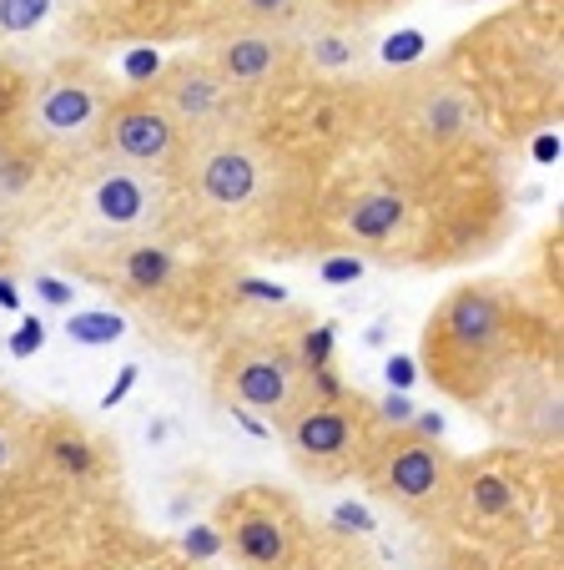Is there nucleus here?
<instances>
[{
    "label": "nucleus",
    "instance_id": "1",
    "mask_svg": "<svg viewBox=\"0 0 564 570\" xmlns=\"http://www.w3.org/2000/svg\"><path fill=\"white\" fill-rule=\"evenodd\" d=\"M479 157H408L384 151L363 177L318 193L313 253L358 263H468L499 243L504 187Z\"/></svg>",
    "mask_w": 564,
    "mask_h": 570
},
{
    "label": "nucleus",
    "instance_id": "2",
    "mask_svg": "<svg viewBox=\"0 0 564 570\" xmlns=\"http://www.w3.org/2000/svg\"><path fill=\"white\" fill-rule=\"evenodd\" d=\"M171 237L202 258H288L313 253L318 187L298 151L253 127L187 137L167 177Z\"/></svg>",
    "mask_w": 564,
    "mask_h": 570
},
{
    "label": "nucleus",
    "instance_id": "3",
    "mask_svg": "<svg viewBox=\"0 0 564 570\" xmlns=\"http://www.w3.org/2000/svg\"><path fill=\"white\" fill-rule=\"evenodd\" d=\"M504 137H530L560 117V0H520L474 26L444 56Z\"/></svg>",
    "mask_w": 564,
    "mask_h": 570
},
{
    "label": "nucleus",
    "instance_id": "4",
    "mask_svg": "<svg viewBox=\"0 0 564 570\" xmlns=\"http://www.w3.org/2000/svg\"><path fill=\"white\" fill-rule=\"evenodd\" d=\"M530 338L534 313H524L520 293L509 283L474 278L448 288L438 308L428 313L424 338H418V364L438 394L479 410L520 364L550 354V348H534Z\"/></svg>",
    "mask_w": 564,
    "mask_h": 570
},
{
    "label": "nucleus",
    "instance_id": "5",
    "mask_svg": "<svg viewBox=\"0 0 564 570\" xmlns=\"http://www.w3.org/2000/svg\"><path fill=\"white\" fill-rule=\"evenodd\" d=\"M66 268L81 273L86 283L107 288L121 308H137L147 318L167 323L177 334H197L217 313L207 263H192L171 233L147 237H91L61 253Z\"/></svg>",
    "mask_w": 564,
    "mask_h": 570
},
{
    "label": "nucleus",
    "instance_id": "6",
    "mask_svg": "<svg viewBox=\"0 0 564 570\" xmlns=\"http://www.w3.org/2000/svg\"><path fill=\"white\" fill-rule=\"evenodd\" d=\"M368 117L388 137V151H408V157H479L489 151V121H484L479 97L454 76L448 61L434 66H408V71L373 81L363 91Z\"/></svg>",
    "mask_w": 564,
    "mask_h": 570
},
{
    "label": "nucleus",
    "instance_id": "7",
    "mask_svg": "<svg viewBox=\"0 0 564 570\" xmlns=\"http://www.w3.org/2000/svg\"><path fill=\"white\" fill-rule=\"evenodd\" d=\"M111 97H117L111 76L97 61L66 51L56 61H46L41 71H31L11 141L31 161H41V167L56 161V167H71L76 173L97 151V131H101Z\"/></svg>",
    "mask_w": 564,
    "mask_h": 570
},
{
    "label": "nucleus",
    "instance_id": "8",
    "mask_svg": "<svg viewBox=\"0 0 564 570\" xmlns=\"http://www.w3.org/2000/svg\"><path fill=\"white\" fill-rule=\"evenodd\" d=\"M313 379L298 358V328H243L217 348L212 364V394L222 410L257 414V420L283 424L303 399H308Z\"/></svg>",
    "mask_w": 564,
    "mask_h": 570
},
{
    "label": "nucleus",
    "instance_id": "9",
    "mask_svg": "<svg viewBox=\"0 0 564 570\" xmlns=\"http://www.w3.org/2000/svg\"><path fill=\"white\" fill-rule=\"evenodd\" d=\"M458 454L438 440V420L424 424H378L358 460V480L384 505L404 510L408 520H444L448 484H454Z\"/></svg>",
    "mask_w": 564,
    "mask_h": 570
},
{
    "label": "nucleus",
    "instance_id": "10",
    "mask_svg": "<svg viewBox=\"0 0 564 570\" xmlns=\"http://www.w3.org/2000/svg\"><path fill=\"white\" fill-rule=\"evenodd\" d=\"M378 410L358 389H343L333 374H318L298 410L277 424L283 450L298 464L308 480L318 484H338L348 474H358V460L368 450L373 430H378Z\"/></svg>",
    "mask_w": 564,
    "mask_h": 570
},
{
    "label": "nucleus",
    "instance_id": "11",
    "mask_svg": "<svg viewBox=\"0 0 564 570\" xmlns=\"http://www.w3.org/2000/svg\"><path fill=\"white\" fill-rule=\"evenodd\" d=\"M217 540L243 570H308L318 535L288 490L247 484L217 505Z\"/></svg>",
    "mask_w": 564,
    "mask_h": 570
},
{
    "label": "nucleus",
    "instance_id": "12",
    "mask_svg": "<svg viewBox=\"0 0 564 570\" xmlns=\"http://www.w3.org/2000/svg\"><path fill=\"white\" fill-rule=\"evenodd\" d=\"M76 203H81L91 237H147L171 233V193L161 177L111 167V161H81L76 167Z\"/></svg>",
    "mask_w": 564,
    "mask_h": 570
},
{
    "label": "nucleus",
    "instance_id": "13",
    "mask_svg": "<svg viewBox=\"0 0 564 570\" xmlns=\"http://www.w3.org/2000/svg\"><path fill=\"white\" fill-rule=\"evenodd\" d=\"M147 91L157 97V107L177 121L181 137H207V131H227V127H253V117H257V101L237 97L222 76L207 66L202 51L167 61L147 81Z\"/></svg>",
    "mask_w": 564,
    "mask_h": 570
},
{
    "label": "nucleus",
    "instance_id": "14",
    "mask_svg": "<svg viewBox=\"0 0 564 570\" xmlns=\"http://www.w3.org/2000/svg\"><path fill=\"white\" fill-rule=\"evenodd\" d=\"M181 131L167 111L157 107L147 87H127L111 97L107 117H101L97 131V161H111V167H131V173H147L167 183L171 167H177V151H181Z\"/></svg>",
    "mask_w": 564,
    "mask_h": 570
},
{
    "label": "nucleus",
    "instance_id": "15",
    "mask_svg": "<svg viewBox=\"0 0 564 570\" xmlns=\"http://www.w3.org/2000/svg\"><path fill=\"white\" fill-rule=\"evenodd\" d=\"M438 525H454L474 540H499V546H509L524 530V490H520V474L509 470V460H504V454L458 460Z\"/></svg>",
    "mask_w": 564,
    "mask_h": 570
},
{
    "label": "nucleus",
    "instance_id": "16",
    "mask_svg": "<svg viewBox=\"0 0 564 570\" xmlns=\"http://www.w3.org/2000/svg\"><path fill=\"white\" fill-rule=\"evenodd\" d=\"M197 51H202L207 66L247 101L293 87L303 76L298 31H227V36H207Z\"/></svg>",
    "mask_w": 564,
    "mask_h": 570
},
{
    "label": "nucleus",
    "instance_id": "17",
    "mask_svg": "<svg viewBox=\"0 0 564 570\" xmlns=\"http://www.w3.org/2000/svg\"><path fill=\"white\" fill-rule=\"evenodd\" d=\"M479 414L520 444H540V450H560V354H540L520 364L489 399Z\"/></svg>",
    "mask_w": 564,
    "mask_h": 570
},
{
    "label": "nucleus",
    "instance_id": "18",
    "mask_svg": "<svg viewBox=\"0 0 564 570\" xmlns=\"http://www.w3.org/2000/svg\"><path fill=\"white\" fill-rule=\"evenodd\" d=\"M26 454L41 474L61 484H101L111 470H117V450L101 440L91 424H81L76 414H41V420L26 430Z\"/></svg>",
    "mask_w": 564,
    "mask_h": 570
},
{
    "label": "nucleus",
    "instance_id": "19",
    "mask_svg": "<svg viewBox=\"0 0 564 570\" xmlns=\"http://www.w3.org/2000/svg\"><path fill=\"white\" fill-rule=\"evenodd\" d=\"M71 16V0H0V61L41 71L56 51V26Z\"/></svg>",
    "mask_w": 564,
    "mask_h": 570
},
{
    "label": "nucleus",
    "instance_id": "20",
    "mask_svg": "<svg viewBox=\"0 0 564 570\" xmlns=\"http://www.w3.org/2000/svg\"><path fill=\"white\" fill-rule=\"evenodd\" d=\"M308 16L313 0H197L202 41L227 31H298Z\"/></svg>",
    "mask_w": 564,
    "mask_h": 570
},
{
    "label": "nucleus",
    "instance_id": "21",
    "mask_svg": "<svg viewBox=\"0 0 564 570\" xmlns=\"http://www.w3.org/2000/svg\"><path fill=\"white\" fill-rule=\"evenodd\" d=\"M408 0H313V16L323 21H343V26H373L378 16L398 11Z\"/></svg>",
    "mask_w": 564,
    "mask_h": 570
},
{
    "label": "nucleus",
    "instance_id": "22",
    "mask_svg": "<svg viewBox=\"0 0 564 570\" xmlns=\"http://www.w3.org/2000/svg\"><path fill=\"white\" fill-rule=\"evenodd\" d=\"M26 81H31V71L0 61V141H11V131H16V117H21V101H26Z\"/></svg>",
    "mask_w": 564,
    "mask_h": 570
},
{
    "label": "nucleus",
    "instance_id": "23",
    "mask_svg": "<svg viewBox=\"0 0 564 570\" xmlns=\"http://www.w3.org/2000/svg\"><path fill=\"white\" fill-rule=\"evenodd\" d=\"M121 328H127V323H121L117 313H71V318H66V334L81 338V344H111Z\"/></svg>",
    "mask_w": 564,
    "mask_h": 570
},
{
    "label": "nucleus",
    "instance_id": "24",
    "mask_svg": "<svg viewBox=\"0 0 564 570\" xmlns=\"http://www.w3.org/2000/svg\"><path fill=\"white\" fill-rule=\"evenodd\" d=\"M21 434H26V420H6V424H0V474L21 460Z\"/></svg>",
    "mask_w": 564,
    "mask_h": 570
},
{
    "label": "nucleus",
    "instance_id": "25",
    "mask_svg": "<svg viewBox=\"0 0 564 570\" xmlns=\"http://www.w3.org/2000/svg\"><path fill=\"white\" fill-rule=\"evenodd\" d=\"M127 570H192V560H181V556H171V550H161V546H151L141 560H131Z\"/></svg>",
    "mask_w": 564,
    "mask_h": 570
},
{
    "label": "nucleus",
    "instance_id": "26",
    "mask_svg": "<svg viewBox=\"0 0 564 570\" xmlns=\"http://www.w3.org/2000/svg\"><path fill=\"white\" fill-rule=\"evenodd\" d=\"M504 570H560V556H550V550H524V556H514Z\"/></svg>",
    "mask_w": 564,
    "mask_h": 570
},
{
    "label": "nucleus",
    "instance_id": "27",
    "mask_svg": "<svg viewBox=\"0 0 564 570\" xmlns=\"http://www.w3.org/2000/svg\"><path fill=\"white\" fill-rule=\"evenodd\" d=\"M358 273H363V263L343 253V258H328V268H323V278H328V283H353V278H358Z\"/></svg>",
    "mask_w": 564,
    "mask_h": 570
},
{
    "label": "nucleus",
    "instance_id": "28",
    "mask_svg": "<svg viewBox=\"0 0 564 570\" xmlns=\"http://www.w3.org/2000/svg\"><path fill=\"white\" fill-rule=\"evenodd\" d=\"M41 338H46V328L31 318V323H26V328H21V334L11 338V348H16V354H36V348H41Z\"/></svg>",
    "mask_w": 564,
    "mask_h": 570
},
{
    "label": "nucleus",
    "instance_id": "29",
    "mask_svg": "<svg viewBox=\"0 0 564 570\" xmlns=\"http://www.w3.org/2000/svg\"><path fill=\"white\" fill-rule=\"evenodd\" d=\"M36 293H41L46 303H71V288H66V283H56V278H36Z\"/></svg>",
    "mask_w": 564,
    "mask_h": 570
},
{
    "label": "nucleus",
    "instance_id": "30",
    "mask_svg": "<svg viewBox=\"0 0 564 570\" xmlns=\"http://www.w3.org/2000/svg\"><path fill=\"white\" fill-rule=\"evenodd\" d=\"M6 420H21V404H16V399L0 389V424H6Z\"/></svg>",
    "mask_w": 564,
    "mask_h": 570
},
{
    "label": "nucleus",
    "instance_id": "31",
    "mask_svg": "<svg viewBox=\"0 0 564 570\" xmlns=\"http://www.w3.org/2000/svg\"><path fill=\"white\" fill-rule=\"evenodd\" d=\"M0 303H6V308H16V303H21V293H16L11 278H0Z\"/></svg>",
    "mask_w": 564,
    "mask_h": 570
}]
</instances>
